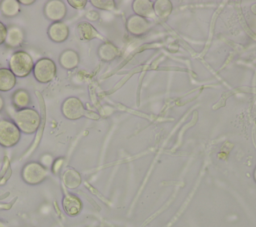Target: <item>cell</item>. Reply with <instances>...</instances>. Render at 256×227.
Listing matches in <instances>:
<instances>
[{
  "label": "cell",
  "mask_w": 256,
  "mask_h": 227,
  "mask_svg": "<svg viewBox=\"0 0 256 227\" xmlns=\"http://www.w3.org/2000/svg\"><path fill=\"white\" fill-rule=\"evenodd\" d=\"M48 38L55 43H63L69 37V28L64 22H53L47 28Z\"/></svg>",
  "instance_id": "8"
},
{
  "label": "cell",
  "mask_w": 256,
  "mask_h": 227,
  "mask_svg": "<svg viewBox=\"0 0 256 227\" xmlns=\"http://www.w3.org/2000/svg\"><path fill=\"white\" fill-rule=\"evenodd\" d=\"M61 113L68 120H77L84 116L85 108L78 97L71 96L62 102Z\"/></svg>",
  "instance_id": "6"
},
{
  "label": "cell",
  "mask_w": 256,
  "mask_h": 227,
  "mask_svg": "<svg viewBox=\"0 0 256 227\" xmlns=\"http://www.w3.org/2000/svg\"><path fill=\"white\" fill-rule=\"evenodd\" d=\"M17 83V78L8 68H0V92L11 91Z\"/></svg>",
  "instance_id": "12"
},
{
  "label": "cell",
  "mask_w": 256,
  "mask_h": 227,
  "mask_svg": "<svg viewBox=\"0 0 256 227\" xmlns=\"http://www.w3.org/2000/svg\"><path fill=\"white\" fill-rule=\"evenodd\" d=\"M6 35H7V26L0 21V45L5 43Z\"/></svg>",
  "instance_id": "18"
},
{
  "label": "cell",
  "mask_w": 256,
  "mask_h": 227,
  "mask_svg": "<svg viewBox=\"0 0 256 227\" xmlns=\"http://www.w3.org/2000/svg\"><path fill=\"white\" fill-rule=\"evenodd\" d=\"M91 4L97 8L101 9H107L109 8L108 4H112V2H107V1H91Z\"/></svg>",
  "instance_id": "19"
},
{
  "label": "cell",
  "mask_w": 256,
  "mask_h": 227,
  "mask_svg": "<svg viewBox=\"0 0 256 227\" xmlns=\"http://www.w3.org/2000/svg\"><path fill=\"white\" fill-rule=\"evenodd\" d=\"M43 14L52 23L61 22L67 14L66 4L62 0H49L43 7Z\"/></svg>",
  "instance_id": "7"
},
{
  "label": "cell",
  "mask_w": 256,
  "mask_h": 227,
  "mask_svg": "<svg viewBox=\"0 0 256 227\" xmlns=\"http://www.w3.org/2000/svg\"><path fill=\"white\" fill-rule=\"evenodd\" d=\"M60 66L65 69V70H73L75 69L79 62H80V57L78 53L75 50L72 49H66L61 52L58 58Z\"/></svg>",
  "instance_id": "10"
},
{
  "label": "cell",
  "mask_w": 256,
  "mask_h": 227,
  "mask_svg": "<svg viewBox=\"0 0 256 227\" xmlns=\"http://www.w3.org/2000/svg\"><path fill=\"white\" fill-rule=\"evenodd\" d=\"M0 227H7V225L2 220H0Z\"/></svg>",
  "instance_id": "22"
},
{
  "label": "cell",
  "mask_w": 256,
  "mask_h": 227,
  "mask_svg": "<svg viewBox=\"0 0 256 227\" xmlns=\"http://www.w3.org/2000/svg\"><path fill=\"white\" fill-rule=\"evenodd\" d=\"M32 72L37 82L41 84H47L56 78L57 66L52 59L48 57H42L34 63Z\"/></svg>",
  "instance_id": "3"
},
{
  "label": "cell",
  "mask_w": 256,
  "mask_h": 227,
  "mask_svg": "<svg viewBox=\"0 0 256 227\" xmlns=\"http://www.w3.org/2000/svg\"><path fill=\"white\" fill-rule=\"evenodd\" d=\"M64 212L69 216H76L82 209L81 200L74 194H66L62 199Z\"/></svg>",
  "instance_id": "11"
},
{
  "label": "cell",
  "mask_w": 256,
  "mask_h": 227,
  "mask_svg": "<svg viewBox=\"0 0 256 227\" xmlns=\"http://www.w3.org/2000/svg\"><path fill=\"white\" fill-rule=\"evenodd\" d=\"M12 103L19 110L27 108L31 103V96L25 89H18L12 95Z\"/></svg>",
  "instance_id": "15"
},
{
  "label": "cell",
  "mask_w": 256,
  "mask_h": 227,
  "mask_svg": "<svg viewBox=\"0 0 256 227\" xmlns=\"http://www.w3.org/2000/svg\"><path fill=\"white\" fill-rule=\"evenodd\" d=\"M25 40V33L22 28L16 25H11L7 28V35L5 39L6 46L10 48L20 47Z\"/></svg>",
  "instance_id": "9"
},
{
  "label": "cell",
  "mask_w": 256,
  "mask_h": 227,
  "mask_svg": "<svg viewBox=\"0 0 256 227\" xmlns=\"http://www.w3.org/2000/svg\"><path fill=\"white\" fill-rule=\"evenodd\" d=\"M77 33H78L79 38L82 40H90L97 35L95 28L91 24L86 23V22H82V23L78 24Z\"/></svg>",
  "instance_id": "16"
},
{
  "label": "cell",
  "mask_w": 256,
  "mask_h": 227,
  "mask_svg": "<svg viewBox=\"0 0 256 227\" xmlns=\"http://www.w3.org/2000/svg\"><path fill=\"white\" fill-rule=\"evenodd\" d=\"M21 138V131L16 124L8 119H0V146L11 148L15 146Z\"/></svg>",
  "instance_id": "4"
},
{
  "label": "cell",
  "mask_w": 256,
  "mask_h": 227,
  "mask_svg": "<svg viewBox=\"0 0 256 227\" xmlns=\"http://www.w3.org/2000/svg\"><path fill=\"white\" fill-rule=\"evenodd\" d=\"M13 122L19 128L21 133L30 135L37 132L41 123L39 112L31 107L19 109L12 115Z\"/></svg>",
  "instance_id": "1"
},
{
  "label": "cell",
  "mask_w": 256,
  "mask_h": 227,
  "mask_svg": "<svg viewBox=\"0 0 256 227\" xmlns=\"http://www.w3.org/2000/svg\"><path fill=\"white\" fill-rule=\"evenodd\" d=\"M62 180L64 185L69 189H75L81 184V176L80 174L71 167L65 169L62 175Z\"/></svg>",
  "instance_id": "14"
},
{
  "label": "cell",
  "mask_w": 256,
  "mask_h": 227,
  "mask_svg": "<svg viewBox=\"0 0 256 227\" xmlns=\"http://www.w3.org/2000/svg\"><path fill=\"white\" fill-rule=\"evenodd\" d=\"M20 5H25V6H29V5H32L35 3L34 0H18Z\"/></svg>",
  "instance_id": "20"
},
{
  "label": "cell",
  "mask_w": 256,
  "mask_h": 227,
  "mask_svg": "<svg viewBox=\"0 0 256 227\" xmlns=\"http://www.w3.org/2000/svg\"><path fill=\"white\" fill-rule=\"evenodd\" d=\"M22 179L29 185H38L48 177L47 169L36 161L28 162L24 165L21 171Z\"/></svg>",
  "instance_id": "5"
},
{
  "label": "cell",
  "mask_w": 256,
  "mask_h": 227,
  "mask_svg": "<svg viewBox=\"0 0 256 227\" xmlns=\"http://www.w3.org/2000/svg\"><path fill=\"white\" fill-rule=\"evenodd\" d=\"M4 105H5V103H4V99H3V97L0 95V112L4 109Z\"/></svg>",
  "instance_id": "21"
},
{
  "label": "cell",
  "mask_w": 256,
  "mask_h": 227,
  "mask_svg": "<svg viewBox=\"0 0 256 227\" xmlns=\"http://www.w3.org/2000/svg\"><path fill=\"white\" fill-rule=\"evenodd\" d=\"M21 11V5L18 0L0 1V12L4 17L11 18L17 16Z\"/></svg>",
  "instance_id": "13"
},
{
  "label": "cell",
  "mask_w": 256,
  "mask_h": 227,
  "mask_svg": "<svg viewBox=\"0 0 256 227\" xmlns=\"http://www.w3.org/2000/svg\"><path fill=\"white\" fill-rule=\"evenodd\" d=\"M34 61L32 56L24 50H18L11 54L8 59V69L16 78H25L33 70Z\"/></svg>",
  "instance_id": "2"
},
{
  "label": "cell",
  "mask_w": 256,
  "mask_h": 227,
  "mask_svg": "<svg viewBox=\"0 0 256 227\" xmlns=\"http://www.w3.org/2000/svg\"><path fill=\"white\" fill-rule=\"evenodd\" d=\"M67 3L75 9H83L86 6L87 1H85V0H67Z\"/></svg>",
  "instance_id": "17"
}]
</instances>
